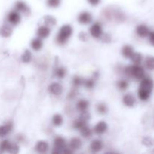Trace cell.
Returning <instances> with one entry per match:
<instances>
[{
    "instance_id": "f546056e",
    "label": "cell",
    "mask_w": 154,
    "mask_h": 154,
    "mask_svg": "<svg viewBox=\"0 0 154 154\" xmlns=\"http://www.w3.org/2000/svg\"><path fill=\"white\" fill-rule=\"evenodd\" d=\"M138 98H139L141 101H147L148 100L149 98H150V93H149L148 92L145 91V90H143L139 88L138 90Z\"/></svg>"
},
{
    "instance_id": "7402d4cb",
    "label": "cell",
    "mask_w": 154,
    "mask_h": 154,
    "mask_svg": "<svg viewBox=\"0 0 154 154\" xmlns=\"http://www.w3.org/2000/svg\"><path fill=\"white\" fill-rule=\"evenodd\" d=\"M79 131L81 132V136L84 138H87H87H91L92 135H93V131L87 126V124L86 126H84L83 128H81Z\"/></svg>"
},
{
    "instance_id": "ac0fdd59",
    "label": "cell",
    "mask_w": 154,
    "mask_h": 154,
    "mask_svg": "<svg viewBox=\"0 0 154 154\" xmlns=\"http://www.w3.org/2000/svg\"><path fill=\"white\" fill-rule=\"evenodd\" d=\"M13 129V124L8 123L3 126H0V137H5L8 135Z\"/></svg>"
},
{
    "instance_id": "4fadbf2b",
    "label": "cell",
    "mask_w": 154,
    "mask_h": 154,
    "mask_svg": "<svg viewBox=\"0 0 154 154\" xmlns=\"http://www.w3.org/2000/svg\"><path fill=\"white\" fill-rule=\"evenodd\" d=\"M136 33L139 37L146 38L149 35L150 29L146 25L141 24V25H138L136 27Z\"/></svg>"
},
{
    "instance_id": "5b68a950",
    "label": "cell",
    "mask_w": 154,
    "mask_h": 154,
    "mask_svg": "<svg viewBox=\"0 0 154 154\" xmlns=\"http://www.w3.org/2000/svg\"><path fill=\"white\" fill-rule=\"evenodd\" d=\"M154 83L153 81L150 78H144L141 79V84H140L139 88L143 90L148 92L149 93L151 94L152 91L153 90Z\"/></svg>"
},
{
    "instance_id": "e0dca14e",
    "label": "cell",
    "mask_w": 154,
    "mask_h": 154,
    "mask_svg": "<svg viewBox=\"0 0 154 154\" xmlns=\"http://www.w3.org/2000/svg\"><path fill=\"white\" fill-rule=\"evenodd\" d=\"M89 105H90V103L88 101H87L86 99H81L77 102L76 108L77 110L81 113L87 111L89 108Z\"/></svg>"
},
{
    "instance_id": "9a60e30c",
    "label": "cell",
    "mask_w": 154,
    "mask_h": 154,
    "mask_svg": "<svg viewBox=\"0 0 154 154\" xmlns=\"http://www.w3.org/2000/svg\"><path fill=\"white\" fill-rule=\"evenodd\" d=\"M82 147V141L79 138H72L69 142V148L71 150H78Z\"/></svg>"
},
{
    "instance_id": "836d02e7",
    "label": "cell",
    "mask_w": 154,
    "mask_h": 154,
    "mask_svg": "<svg viewBox=\"0 0 154 154\" xmlns=\"http://www.w3.org/2000/svg\"><path fill=\"white\" fill-rule=\"evenodd\" d=\"M84 78H81L79 76H75L74 77L73 80H72V84L75 87V88H78V87H81L84 84Z\"/></svg>"
},
{
    "instance_id": "83f0119b",
    "label": "cell",
    "mask_w": 154,
    "mask_h": 154,
    "mask_svg": "<svg viewBox=\"0 0 154 154\" xmlns=\"http://www.w3.org/2000/svg\"><path fill=\"white\" fill-rule=\"evenodd\" d=\"M54 74H55L57 78H60V79H63L66 75V69L64 67H57L55 69Z\"/></svg>"
},
{
    "instance_id": "74e56055",
    "label": "cell",
    "mask_w": 154,
    "mask_h": 154,
    "mask_svg": "<svg viewBox=\"0 0 154 154\" xmlns=\"http://www.w3.org/2000/svg\"><path fill=\"white\" fill-rule=\"evenodd\" d=\"M19 146H18L17 144H14V143H11L8 150L7 152L11 153H17L19 152Z\"/></svg>"
},
{
    "instance_id": "7a4b0ae2",
    "label": "cell",
    "mask_w": 154,
    "mask_h": 154,
    "mask_svg": "<svg viewBox=\"0 0 154 154\" xmlns=\"http://www.w3.org/2000/svg\"><path fill=\"white\" fill-rule=\"evenodd\" d=\"M124 74L128 78H133L137 80H141L144 78L145 72L142 66L140 65L126 66L124 69Z\"/></svg>"
},
{
    "instance_id": "ab89813d",
    "label": "cell",
    "mask_w": 154,
    "mask_h": 154,
    "mask_svg": "<svg viewBox=\"0 0 154 154\" xmlns=\"http://www.w3.org/2000/svg\"><path fill=\"white\" fill-rule=\"evenodd\" d=\"M79 38L81 41H87L88 39V35L85 32H81L79 34Z\"/></svg>"
},
{
    "instance_id": "ffe728a7",
    "label": "cell",
    "mask_w": 154,
    "mask_h": 154,
    "mask_svg": "<svg viewBox=\"0 0 154 154\" xmlns=\"http://www.w3.org/2000/svg\"><path fill=\"white\" fill-rule=\"evenodd\" d=\"M30 46L32 48V50L35 51H40L43 47V42H42V39L40 38H35L32 40L31 43H30Z\"/></svg>"
},
{
    "instance_id": "8fae6325",
    "label": "cell",
    "mask_w": 154,
    "mask_h": 154,
    "mask_svg": "<svg viewBox=\"0 0 154 154\" xmlns=\"http://www.w3.org/2000/svg\"><path fill=\"white\" fill-rule=\"evenodd\" d=\"M90 147L93 153H99V152H100L103 149L104 144L101 140L95 139L92 141Z\"/></svg>"
},
{
    "instance_id": "5bb4252c",
    "label": "cell",
    "mask_w": 154,
    "mask_h": 154,
    "mask_svg": "<svg viewBox=\"0 0 154 154\" xmlns=\"http://www.w3.org/2000/svg\"><path fill=\"white\" fill-rule=\"evenodd\" d=\"M35 149L38 153H45L49 149V145L45 141H39L36 144Z\"/></svg>"
},
{
    "instance_id": "8992f818",
    "label": "cell",
    "mask_w": 154,
    "mask_h": 154,
    "mask_svg": "<svg viewBox=\"0 0 154 154\" xmlns=\"http://www.w3.org/2000/svg\"><path fill=\"white\" fill-rule=\"evenodd\" d=\"M8 22L12 26H17L20 23L21 21V16L18 11H12L10 13L8 14L7 16Z\"/></svg>"
},
{
    "instance_id": "4316f807",
    "label": "cell",
    "mask_w": 154,
    "mask_h": 154,
    "mask_svg": "<svg viewBox=\"0 0 154 154\" xmlns=\"http://www.w3.org/2000/svg\"><path fill=\"white\" fill-rule=\"evenodd\" d=\"M87 122H86L85 120H84L83 119H81V117H79L78 120H76L75 122H74L72 126H73V128L75 129L80 130L81 128H83L84 126H86V125H87Z\"/></svg>"
},
{
    "instance_id": "b9f144b4",
    "label": "cell",
    "mask_w": 154,
    "mask_h": 154,
    "mask_svg": "<svg viewBox=\"0 0 154 154\" xmlns=\"http://www.w3.org/2000/svg\"><path fill=\"white\" fill-rule=\"evenodd\" d=\"M87 2H89V4H90L93 6H96L100 3L101 0H87Z\"/></svg>"
},
{
    "instance_id": "60d3db41",
    "label": "cell",
    "mask_w": 154,
    "mask_h": 154,
    "mask_svg": "<svg viewBox=\"0 0 154 154\" xmlns=\"http://www.w3.org/2000/svg\"><path fill=\"white\" fill-rule=\"evenodd\" d=\"M149 42L154 47V32H150L149 33Z\"/></svg>"
},
{
    "instance_id": "f1b7e54d",
    "label": "cell",
    "mask_w": 154,
    "mask_h": 154,
    "mask_svg": "<svg viewBox=\"0 0 154 154\" xmlns=\"http://www.w3.org/2000/svg\"><path fill=\"white\" fill-rule=\"evenodd\" d=\"M32 59V53L30 52V51H29V50H26L25 52L23 54L22 57H21V60H22V62H23L24 63H29L31 62Z\"/></svg>"
},
{
    "instance_id": "d590c367",
    "label": "cell",
    "mask_w": 154,
    "mask_h": 154,
    "mask_svg": "<svg viewBox=\"0 0 154 154\" xmlns=\"http://www.w3.org/2000/svg\"><path fill=\"white\" fill-rule=\"evenodd\" d=\"M61 0H47V5L49 6L50 8H55L60 6Z\"/></svg>"
},
{
    "instance_id": "7c38bea8",
    "label": "cell",
    "mask_w": 154,
    "mask_h": 154,
    "mask_svg": "<svg viewBox=\"0 0 154 154\" xmlns=\"http://www.w3.org/2000/svg\"><path fill=\"white\" fill-rule=\"evenodd\" d=\"M107 129H108V124L105 121H99L94 126L93 131L96 135H102L106 132Z\"/></svg>"
},
{
    "instance_id": "1f68e13d",
    "label": "cell",
    "mask_w": 154,
    "mask_h": 154,
    "mask_svg": "<svg viewBox=\"0 0 154 154\" xmlns=\"http://www.w3.org/2000/svg\"><path fill=\"white\" fill-rule=\"evenodd\" d=\"M83 85L87 89H93L96 85V79L95 78H89V79H84Z\"/></svg>"
},
{
    "instance_id": "3957f363",
    "label": "cell",
    "mask_w": 154,
    "mask_h": 154,
    "mask_svg": "<svg viewBox=\"0 0 154 154\" xmlns=\"http://www.w3.org/2000/svg\"><path fill=\"white\" fill-rule=\"evenodd\" d=\"M66 147V141L64 138L61 136L56 137L54 141V150L52 153H63L64 149Z\"/></svg>"
},
{
    "instance_id": "2e32d148",
    "label": "cell",
    "mask_w": 154,
    "mask_h": 154,
    "mask_svg": "<svg viewBox=\"0 0 154 154\" xmlns=\"http://www.w3.org/2000/svg\"><path fill=\"white\" fill-rule=\"evenodd\" d=\"M15 10L19 12V13L20 12V13L24 14H28L29 9V7L24 2L18 1L15 5Z\"/></svg>"
},
{
    "instance_id": "d6a6232c",
    "label": "cell",
    "mask_w": 154,
    "mask_h": 154,
    "mask_svg": "<svg viewBox=\"0 0 154 154\" xmlns=\"http://www.w3.org/2000/svg\"><path fill=\"white\" fill-rule=\"evenodd\" d=\"M117 87L121 91H125L129 87V83L126 80H120V81H117Z\"/></svg>"
},
{
    "instance_id": "4dcf8cb0",
    "label": "cell",
    "mask_w": 154,
    "mask_h": 154,
    "mask_svg": "<svg viewBox=\"0 0 154 154\" xmlns=\"http://www.w3.org/2000/svg\"><path fill=\"white\" fill-rule=\"evenodd\" d=\"M44 20H45V25L48 26H55L57 24V20L53 16H51V15L45 16V18H44Z\"/></svg>"
},
{
    "instance_id": "f35d334b",
    "label": "cell",
    "mask_w": 154,
    "mask_h": 154,
    "mask_svg": "<svg viewBox=\"0 0 154 154\" xmlns=\"http://www.w3.org/2000/svg\"><path fill=\"white\" fill-rule=\"evenodd\" d=\"M77 96V91L75 90H72V91H70V93L68 95V99H75Z\"/></svg>"
},
{
    "instance_id": "cb8c5ba5",
    "label": "cell",
    "mask_w": 154,
    "mask_h": 154,
    "mask_svg": "<svg viewBox=\"0 0 154 154\" xmlns=\"http://www.w3.org/2000/svg\"><path fill=\"white\" fill-rule=\"evenodd\" d=\"M130 60L135 65H140L143 60V57L140 53L134 52L132 57H130Z\"/></svg>"
},
{
    "instance_id": "6da1fadb",
    "label": "cell",
    "mask_w": 154,
    "mask_h": 154,
    "mask_svg": "<svg viewBox=\"0 0 154 154\" xmlns=\"http://www.w3.org/2000/svg\"><path fill=\"white\" fill-rule=\"evenodd\" d=\"M72 33H73V28H72V26L69 25V24L63 25L60 28L57 38H56L57 44L60 45H63L66 44V42L69 40L71 36L72 35Z\"/></svg>"
},
{
    "instance_id": "30bf717a",
    "label": "cell",
    "mask_w": 154,
    "mask_h": 154,
    "mask_svg": "<svg viewBox=\"0 0 154 154\" xmlns=\"http://www.w3.org/2000/svg\"><path fill=\"white\" fill-rule=\"evenodd\" d=\"M51 34V29L49 26L45 25V26H41L38 27L37 30V35L38 37L40 38H46Z\"/></svg>"
},
{
    "instance_id": "ba28073f",
    "label": "cell",
    "mask_w": 154,
    "mask_h": 154,
    "mask_svg": "<svg viewBox=\"0 0 154 154\" xmlns=\"http://www.w3.org/2000/svg\"><path fill=\"white\" fill-rule=\"evenodd\" d=\"M48 90L51 95H54V96H60L63 93V87L60 83L54 82L48 86Z\"/></svg>"
},
{
    "instance_id": "277c9868",
    "label": "cell",
    "mask_w": 154,
    "mask_h": 154,
    "mask_svg": "<svg viewBox=\"0 0 154 154\" xmlns=\"http://www.w3.org/2000/svg\"><path fill=\"white\" fill-rule=\"evenodd\" d=\"M90 34L94 38H100L103 35L102 24L98 22L93 23L90 28Z\"/></svg>"
},
{
    "instance_id": "e575fe53",
    "label": "cell",
    "mask_w": 154,
    "mask_h": 154,
    "mask_svg": "<svg viewBox=\"0 0 154 154\" xmlns=\"http://www.w3.org/2000/svg\"><path fill=\"white\" fill-rule=\"evenodd\" d=\"M142 144L146 147H152L154 144V140L151 137H144L142 140Z\"/></svg>"
},
{
    "instance_id": "8d00e7d4",
    "label": "cell",
    "mask_w": 154,
    "mask_h": 154,
    "mask_svg": "<svg viewBox=\"0 0 154 154\" xmlns=\"http://www.w3.org/2000/svg\"><path fill=\"white\" fill-rule=\"evenodd\" d=\"M10 144L11 142H9V141H8V140H5V141H2V143L0 144V150H1V152H7L9 148V146H10Z\"/></svg>"
},
{
    "instance_id": "484cf974",
    "label": "cell",
    "mask_w": 154,
    "mask_h": 154,
    "mask_svg": "<svg viewBox=\"0 0 154 154\" xmlns=\"http://www.w3.org/2000/svg\"><path fill=\"white\" fill-rule=\"evenodd\" d=\"M144 65L148 70H154V57H152V56L147 57L145 61H144Z\"/></svg>"
},
{
    "instance_id": "d6986e66",
    "label": "cell",
    "mask_w": 154,
    "mask_h": 154,
    "mask_svg": "<svg viewBox=\"0 0 154 154\" xmlns=\"http://www.w3.org/2000/svg\"><path fill=\"white\" fill-rule=\"evenodd\" d=\"M12 28L10 26L5 24L0 28V35L3 38H8L12 34Z\"/></svg>"
},
{
    "instance_id": "603a6c76",
    "label": "cell",
    "mask_w": 154,
    "mask_h": 154,
    "mask_svg": "<svg viewBox=\"0 0 154 154\" xmlns=\"http://www.w3.org/2000/svg\"><path fill=\"white\" fill-rule=\"evenodd\" d=\"M52 123L54 126H60L63 123V117L61 114H56L52 117Z\"/></svg>"
},
{
    "instance_id": "44dd1931",
    "label": "cell",
    "mask_w": 154,
    "mask_h": 154,
    "mask_svg": "<svg viewBox=\"0 0 154 154\" xmlns=\"http://www.w3.org/2000/svg\"><path fill=\"white\" fill-rule=\"evenodd\" d=\"M134 49L131 45H124L122 48V55L126 59H130V57H132V54H134Z\"/></svg>"
},
{
    "instance_id": "9c48e42d",
    "label": "cell",
    "mask_w": 154,
    "mask_h": 154,
    "mask_svg": "<svg viewBox=\"0 0 154 154\" xmlns=\"http://www.w3.org/2000/svg\"><path fill=\"white\" fill-rule=\"evenodd\" d=\"M123 102L126 107L132 108V107L135 106V103H136V99L133 95L131 94V93H127V94L123 96Z\"/></svg>"
},
{
    "instance_id": "52a82bcc",
    "label": "cell",
    "mask_w": 154,
    "mask_h": 154,
    "mask_svg": "<svg viewBox=\"0 0 154 154\" xmlns=\"http://www.w3.org/2000/svg\"><path fill=\"white\" fill-rule=\"evenodd\" d=\"M78 21L79 23L83 25H87L91 23L93 21V16L88 11H82L78 17Z\"/></svg>"
},
{
    "instance_id": "d4e9b609",
    "label": "cell",
    "mask_w": 154,
    "mask_h": 154,
    "mask_svg": "<svg viewBox=\"0 0 154 154\" xmlns=\"http://www.w3.org/2000/svg\"><path fill=\"white\" fill-rule=\"evenodd\" d=\"M96 111L99 114H102V115L106 114L108 111V106H107L106 104L103 103V102H100V103L96 105Z\"/></svg>"
}]
</instances>
